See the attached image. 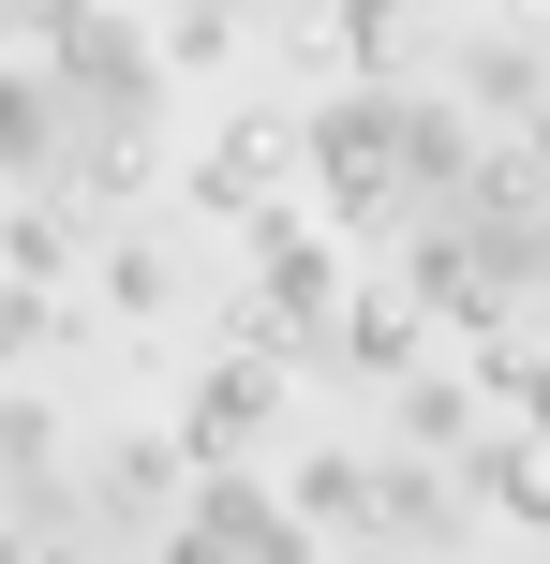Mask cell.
Masks as SVG:
<instances>
[{
	"mask_svg": "<svg viewBox=\"0 0 550 564\" xmlns=\"http://www.w3.org/2000/svg\"><path fill=\"white\" fill-rule=\"evenodd\" d=\"M327 178H343V208H387V178H402V105H343L327 119Z\"/></svg>",
	"mask_w": 550,
	"mask_h": 564,
	"instance_id": "cell-1",
	"label": "cell"
},
{
	"mask_svg": "<svg viewBox=\"0 0 550 564\" xmlns=\"http://www.w3.org/2000/svg\"><path fill=\"white\" fill-rule=\"evenodd\" d=\"M254 431H268V371H224V387L194 401V446H208V460H238Z\"/></svg>",
	"mask_w": 550,
	"mask_h": 564,
	"instance_id": "cell-2",
	"label": "cell"
},
{
	"mask_svg": "<svg viewBox=\"0 0 550 564\" xmlns=\"http://www.w3.org/2000/svg\"><path fill=\"white\" fill-rule=\"evenodd\" d=\"M357 357L402 371V357H417V312H402V297H373V312H357Z\"/></svg>",
	"mask_w": 550,
	"mask_h": 564,
	"instance_id": "cell-3",
	"label": "cell"
}]
</instances>
